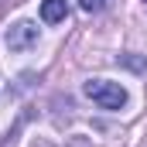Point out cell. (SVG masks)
<instances>
[{"label":"cell","mask_w":147,"mask_h":147,"mask_svg":"<svg viewBox=\"0 0 147 147\" xmlns=\"http://www.w3.org/2000/svg\"><path fill=\"white\" fill-rule=\"evenodd\" d=\"M3 45H7L10 51H28L31 45H38V24H31V21L10 24L7 34H3Z\"/></svg>","instance_id":"7a4b0ae2"},{"label":"cell","mask_w":147,"mask_h":147,"mask_svg":"<svg viewBox=\"0 0 147 147\" xmlns=\"http://www.w3.org/2000/svg\"><path fill=\"white\" fill-rule=\"evenodd\" d=\"M103 3H106V0H79V7H82V10H89V14H92V10H99Z\"/></svg>","instance_id":"277c9868"},{"label":"cell","mask_w":147,"mask_h":147,"mask_svg":"<svg viewBox=\"0 0 147 147\" xmlns=\"http://www.w3.org/2000/svg\"><path fill=\"white\" fill-rule=\"evenodd\" d=\"M65 14H69L65 0H41V21L45 24H58V21H65Z\"/></svg>","instance_id":"3957f363"},{"label":"cell","mask_w":147,"mask_h":147,"mask_svg":"<svg viewBox=\"0 0 147 147\" xmlns=\"http://www.w3.org/2000/svg\"><path fill=\"white\" fill-rule=\"evenodd\" d=\"M123 62H127L130 69H137V72H147V62H137V58H127V55H123Z\"/></svg>","instance_id":"5b68a950"},{"label":"cell","mask_w":147,"mask_h":147,"mask_svg":"<svg viewBox=\"0 0 147 147\" xmlns=\"http://www.w3.org/2000/svg\"><path fill=\"white\" fill-rule=\"evenodd\" d=\"M82 92H86L96 106H103V110H120V106H127V89H123L120 82H110V79H89V82L82 86Z\"/></svg>","instance_id":"6da1fadb"}]
</instances>
